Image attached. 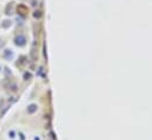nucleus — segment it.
Listing matches in <instances>:
<instances>
[{"label":"nucleus","instance_id":"f03ea898","mask_svg":"<svg viewBox=\"0 0 152 140\" xmlns=\"http://www.w3.org/2000/svg\"><path fill=\"white\" fill-rule=\"evenodd\" d=\"M33 110H35V106L32 105V106H30V109H29V112H30V113H32V112H33Z\"/></svg>","mask_w":152,"mask_h":140},{"label":"nucleus","instance_id":"f257e3e1","mask_svg":"<svg viewBox=\"0 0 152 140\" xmlns=\"http://www.w3.org/2000/svg\"><path fill=\"white\" fill-rule=\"evenodd\" d=\"M16 44L17 45H24L25 44V37L24 36H18L16 38Z\"/></svg>","mask_w":152,"mask_h":140}]
</instances>
